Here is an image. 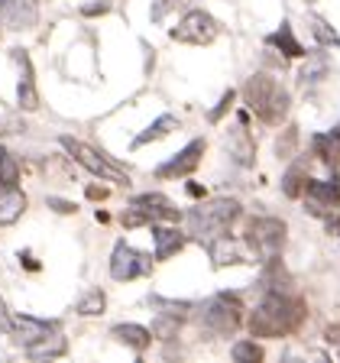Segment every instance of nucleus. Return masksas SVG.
<instances>
[{"label":"nucleus","mask_w":340,"mask_h":363,"mask_svg":"<svg viewBox=\"0 0 340 363\" xmlns=\"http://www.w3.org/2000/svg\"><path fill=\"white\" fill-rule=\"evenodd\" d=\"M314 152L324 159L327 166L340 169V130L324 133V136H314Z\"/></svg>","instance_id":"aec40b11"},{"label":"nucleus","mask_w":340,"mask_h":363,"mask_svg":"<svg viewBox=\"0 0 340 363\" xmlns=\"http://www.w3.org/2000/svg\"><path fill=\"white\" fill-rule=\"evenodd\" d=\"M110 334L120 340V344H127V347L140 350V354H143V350L152 344V331H146V328H140V325H117Z\"/></svg>","instance_id":"6ab92c4d"},{"label":"nucleus","mask_w":340,"mask_h":363,"mask_svg":"<svg viewBox=\"0 0 340 363\" xmlns=\"http://www.w3.org/2000/svg\"><path fill=\"white\" fill-rule=\"evenodd\" d=\"M230 354H234L237 363H259L263 360V347H259L256 340H237Z\"/></svg>","instance_id":"bb28decb"},{"label":"nucleus","mask_w":340,"mask_h":363,"mask_svg":"<svg viewBox=\"0 0 340 363\" xmlns=\"http://www.w3.org/2000/svg\"><path fill=\"white\" fill-rule=\"evenodd\" d=\"M152 337H162V340H172V337H178V318H172V315H162L152 325Z\"/></svg>","instance_id":"7c9ffc66"},{"label":"nucleus","mask_w":340,"mask_h":363,"mask_svg":"<svg viewBox=\"0 0 340 363\" xmlns=\"http://www.w3.org/2000/svg\"><path fill=\"white\" fill-rule=\"evenodd\" d=\"M220 33L217 20L211 13H204V10H191L178 20V26L172 30V39L175 43H191V45H208L214 43Z\"/></svg>","instance_id":"0eeeda50"},{"label":"nucleus","mask_w":340,"mask_h":363,"mask_svg":"<svg viewBox=\"0 0 340 363\" xmlns=\"http://www.w3.org/2000/svg\"><path fill=\"white\" fill-rule=\"evenodd\" d=\"M36 23H39L36 0H0V26L23 33V30H33Z\"/></svg>","instance_id":"9b49d317"},{"label":"nucleus","mask_w":340,"mask_h":363,"mask_svg":"<svg viewBox=\"0 0 340 363\" xmlns=\"http://www.w3.org/2000/svg\"><path fill=\"white\" fill-rule=\"evenodd\" d=\"M204 150H208L204 140H191L185 150L175 152L169 162H162V166L156 169V179H185V175H191L198 169V162H201Z\"/></svg>","instance_id":"9d476101"},{"label":"nucleus","mask_w":340,"mask_h":363,"mask_svg":"<svg viewBox=\"0 0 340 363\" xmlns=\"http://www.w3.org/2000/svg\"><path fill=\"white\" fill-rule=\"evenodd\" d=\"M136 208H143L146 214H149V220L156 224V220H178L181 211L175 208L172 201H169L166 195H159V191H149V195H136L133 198Z\"/></svg>","instance_id":"ddd939ff"},{"label":"nucleus","mask_w":340,"mask_h":363,"mask_svg":"<svg viewBox=\"0 0 340 363\" xmlns=\"http://www.w3.org/2000/svg\"><path fill=\"white\" fill-rule=\"evenodd\" d=\"M269 45H276V49H282V52H285V55H292V59H298V55H305L302 43L295 39V33H292V26H288V23H282V30H279V33H272V36H269Z\"/></svg>","instance_id":"4be33fe9"},{"label":"nucleus","mask_w":340,"mask_h":363,"mask_svg":"<svg viewBox=\"0 0 340 363\" xmlns=\"http://www.w3.org/2000/svg\"><path fill=\"white\" fill-rule=\"evenodd\" d=\"M149 302L156 305V308H162V315H172V318H185L191 308H195L191 302H172V298H162V295H152Z\"/></svg>","instance_id":"c85d7f7f"},{"label":"nucleus","mask_w":340,"mask_h":363,"mask_svg":"<svg viewBox=\"0 0 340 363\" xmlns=\"http://www.w3.org/2000/svg\"><path fill=\"white\" fill-rule=\"evenodd\" d=\"M302 195H305V211L314 214V218H331V214L340 211V185L337 182L308 179Z\"/></svg>","instance_id":"6e6552de"},{"label":"nucleus","mask_w":340,"mask_h":363,"mask_svg":"<svg viewBox=\"0 0 340 363\" xmlns=\"http://www.w3.org/2000/svg\"><path fill=\"white\" fill-rule=\"evenodd\" d=\"M295 143H298V130L295 127H288L285 130V136H279V143H276V150H279V156H292L295 152Z\"/></svg>","instance_id":"2f4dec72"},{"label":"nucleus","mask_w":340,"mask_h":363,"mask_svg":"<svg viewBox=\"0 0 340 363\" xmlns=\"http://www.w3.org/2000/svg\"><path fill=\"white\" fill-rule=\"evenodd\" d=\"M20 182V166L10 152H0V189H10Z\"/></svg>","instance_id":"cd10ccee"},{"label":"nucleus","mask_w":340,"mask_h":363,"mask_svg":"<svg viewBox=\"0 0 340 363\" xmlns=\"http://www.w3.org/2000/svg\"><path fill=\"white\" fill-rule=\"evenodd\" d=\"M211 259L217 269H224V266H237L243 263V253H240V243L230 240V237H214L211 240Z\"/></svg>","instance_id":"a211bd4d"},{"label":"nucleus","mask_w":340,"mask_h":363,"mask_svg":"<svg viewBox=\"0 0 340 363\" xmlns=\"http://www.w3.org/2000/svg\"><path fill=\"white\" fill-rule=\"evenodd\" d=\"M13 59L23 65L20 88H16V94H20V107L23 111H36L39 107V91H36V78H33V62H30V55L23 52V49H16Z\"/></svg>","instance_id":"4468645a"},{"label":"nucleus","mask_w":340,"mask_h":363,"mask_svg":"<svg viewBox=\"0 0 340 363\" xmlns=\"http://www.w3.org/2000/svg\"><path fill=\"white\" fill-rule=\"evenodd\" d=\"M311 33H314V39L321 45H340V36L327 26L324 20H321V16H311Z\"/></svg>","instance_id":"c756f323"},{"label":"nucleus","mask_w":340,"mask_h":363,"mask_svg":"<svg viewBox=\"0 0 340 363\" xmlns=\"http://www.w3.org/2000/svg\"><path fill=\"white\" fill-rule=\"evenodd\" d=\"M104 305H107L104 292H101V289H91V292L81 295V302H78V315H84V318L101 315V311H104Z\"/></svg>","instance_id":"a878e982"},{"label":"nucleus","mask_w":340,"mask_h":363,"mask_svg":"<svg viewBox=\"0 0 340 363\" xmlns=\"http://www.w3.org/2000/svg\"><path fill=\"white\" fill-rule=\"evenodd\" d=\"M327 72H331V65H327V55H324V52L311 55L308 65L302 68V84H314V82H321V78H324Z\"/></svg>","instance_id":"b1692460"},{"label":"nucleus","mask_w":340,"mask_h":363,"mask_svg":"<svg viewBox=\"0 0 340 363\" xmlns=\"http://www.w3.org/2000/svg\"><path fill=\"white\" fill-rule=\"evenodd\" d=\"M305 185H308V172H305V169H298V166H292L285 172V179H282V191H285L288 198H302Z\"/></svg>","instance_id":"393cba45"},{"label":"nucleus","mask_w":340,"mask_h":363,"mask_svg":"<svg viewBox=\"0 0 340 363\" xmlns=\"http://www.w3.org/2000/svg\"><path fill=\"white\" fill-rule=\"evenodd\" d=\"M49 204H52V208H55L59 214H72V211H78L75 204H72V201H62V198H49Z\"/></svg>","instance_id":"f704fd0d"},{"label":"nucleus","mask_w":340,"mask_h":363,"mask_svg":"<svg viewBox=\"0 0 340 363\" xmlns=\"http://www.w3.org/2000/svg\"><path fill=\"white\" fill-rule=\"evenodd\" d=\"M227 152L240 162V166H249L253 162V156H256V146H253V140H249V130L243 127H234L230 133H227Z\"/></svg>","instance_id":"f3484780"},{"label":"nucleus","mask_w":340,"mask_h":363,"mask_svg":"<svg viewBox=\"0 0 340 363\" xmlns=\"http://www.w3.org/2000/svg\"><path fill=\"white\" fill-rule=\"evenodd\" d=\"M172 130H178V121H175L172 113H162V117H159V121L152 123L149 130H143V133L136 136V140H133V146H136V150H140V146L152 143V140H162V136H169V133H172Z\"/></svg>","instance_id":"412c9836"},{"label":"nucleus","mask_w":340,"mask_h":363,"mask_svg":"<svg viewBox=\"0 0 340 363\" xmlns=\"http://www.w3.org/2000/svg\"><path fill=\"white\" fill-rule=\"evenodd\" d=\"M26 211V195H23L16 185L10 189H0V227H10L23 218Z\"/></svg>","instance_id":"2eb2a0df"},{"label":"nucleus","mask_w":340,"mask_h":363,"mask_svg":"<svg viewBox=\"0 0 340 363\" xmlns=\"http://www.w3.org/2000/svg\"><path fill=\"white\" fill-rule=\"evenodd\" d=\"M68 350V344H65V337L62 334H49V337H42L39 344H33V347H26V354L30 357H62Z\"/></svg>","instance_id":"5701e85b"},{"label":"nucleus","mask_w":340,"mask_h":363,"mask_svg":"<svg viewBox=\"0 0 340 363\" xmlns=\"http://www.w3.org/2000/svg\"><path fill=\"white\" fill-rule=\"evenodd\" d=\"M152 269V259L143 257L140 250H133L127 240H120L113 247V257H110V276L117 282H130L136 276H146Z\"/></svg>","instance_id":"1a4fd4ad"},{"label":"nucleus","mask_w":340,"mask_h":363,"mask_svg":"<svg viewBox=\"0 0 340 363\" xmlns=\"http://www.w3.org/2000/svg\"><path fill=\"white\" fill-rule=\"evenodd\" d=\"M62 146H65L68 156L75 159L78 166L88 169L91 175H98V179H104V182H117V185H130V175L123 172L117 162H110L104 152L91 150L88 143H81V140H72V136H62Z\"/></svg>","instance_id":"423d86ee"},{"label":"nucleus","mask_w":340,"mask_h":363,"mask_svg":"<svg viewBox=\"0 0 340 363\" xmlns=\"http://www.w3.org/2000/svg\"><path fill=\"white\" fill-rule=\"evenodd\" d=\"M152 240H156V259H172L185 247V234L178 227H156L152 224Z\"/></svg>","instance_id":"dca6fc26"},{"label":"nucleus","mask_w":340,"mask_h":363,"mask_svg":"<svg viewBox=\"0 0 340 363\" xmlns=\"http://www.w3.org/2000/svg\"><path fill=\"white\" fill-rule=\"evenodd\" d=\"M246 247L256 253L259 263L279 259L285 247V224L279 218H253L246 224Z\"/></svg>","instance_id":"39448f33"},{"label":"nucleus","mask_w":340,"mask_h":363,"mask_svg":"<svg viewBox=\"0 0 340 363\" xmlns=\"http://www.w3.org/2000/svg\"><path fill=\"white\" fill-rule=\"evenodd\" d=\"M234 98H237L234 91H227L224 98H220V104H217V107H214V111H211V113H208V121H211V123H217V121H220V117H224V113H227V111H230V104H234Z\"/></svg>","instance_id":"473e14b6"},{"label":"nucleus","mask_w":340,"mask_h":363,"mask_svg":"<svg viewBox=\"0 0 340 363\" xmlns=\"http://www.w3.org/2000/svg\"><path fill=\"white\" fill-rule=\"evenodd\" d=\"M88 198H94V201L101 198V201H104V198H107V189H101V185H91V189H88Z\"/></svg>","instance_id":"c9c22d12"},{"label":"nucleus","mask_w":340,"mask_h":363,"mask_svg":"<svg viewBox=\"0 0 340 363\" xmlns=\"http://www.w3.org/2000/svg\"><path fill=\"white\" fill-rule=\"evenodd\" d=\"M10 328H13V315H10L7 302L0 298V334H10Z\"/></svg>","instance_id":"72a5a7b5"},{"label":"nucleus","mask_w":340,"mask_h":363,"mask_svg":"<svg viewBox=\"0 0 340 363\" xmlns=\"http://www.w3.org/2000/svg\"><path fill=\"white\" fill-rule=\"evenodd\" d=\"M327 230H331V234H340V218H334V214H331V220H327Z\"/></svg>","instance_id":"e433bc0d"},{"label":"nucleus","mask_w":340,"mask_h":363,"mask_svg":"<svg viewBox=\"0 0 340 363\" xmlns=\"http://www.w3.org/2000/svg\"><path fill=\"white\" fill-rule=\"evenodd\" d=\"M237 218H240V201H234V198H211V201H201L198 208H191L188 227L191 234L201 237V240H214V237L227 234Z\"/></svg>","instance_id":"7ed1b4c3"},{"label":"nucleus","mask_w":340,"mask_h":363,"mask_svg":"<svg viewBox=\"0 0 340 363\" xmlns=\"http://www.w3.org/2000/svg\"><path fill=\"white\" fill-rule=\"evenodd\" d=\"M243 98H246L249 111L256 113L263 123H269V127H279L285 121L288 104H292L288 91L272 75H263V72H256V75L243 84Z\"/></svg>","instance_id":"f03ea898"},{"label":"nucleus","mask_w":340,"mask_h":363,"mask_svg":"<svg viewBox=\"0 0 340 363\" xmlns=\"http://www.w3.org/2000/svg\"><path fill=\"white\" fill-rule=\"evenodd\" d=\"M243 325V305L237 295H214L201 311V328L214 337H230Z\"/></svg>","instance_id":"20e7f679"},{"label":"nucleus","mask_w":340,"mask_h":363,"mask_svg":"<svg viewBox=\"0 0 340 363\" xmlns=\"http://www.w3.org/2000/svg\"><path fill=\"white\" fill-rule=\"evenodd\" d=\"M302 321H305L302 298L272 289L256 305V311L249 315V331H253V337H285V334L298 331Z\"/></svg>","instance_id":"f257e3e1"},{"label":"nucleus","mask_w":340,"mask_h":363,"mask_svg":"<svg viewBox=\"0 0 340 363\" xmlns=\"http://www.w3.org/2000/svg\"><path fill=\"white\" fill-rule=\"evenodd\" d=\"M55 331H59L55 321H42V318L23 315V318H13V328H10L7 337L13 340L16 347H33V344H39L42 337H49V334H55Z\"/></svg>","instance_id":"f8f14e48"}]
</instances>
